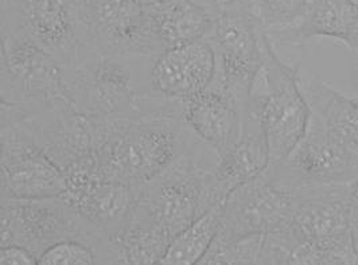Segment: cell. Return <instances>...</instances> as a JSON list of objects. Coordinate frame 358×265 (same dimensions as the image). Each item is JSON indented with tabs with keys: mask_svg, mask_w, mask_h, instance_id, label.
<instances>
[{
	"mask_svg": "<svg viewBox=\"0 0 358 265\" xmlns=\"http://www.w3.org/2000/svg\"><path fill=\"white\" fill-rule=\"evenodd\" d=\"M212 4L199 0H164L148 13L163 50L205 38L212 26Z\"/></svg>",
	"mask_w": 358,
	"mask_h": 265,
	"instance_id": "cell-19",
	"label": "cell"
},
{
	"mask_svg": "<svg viewBox=\"0 0 358 265\" xmlns=\"http://www.w3.org/2000/svg\"><path fill=\"white\" fill-rule=\"evenodd\" d=\"M90 46L126 57H157L164 52L148 8L136 0H97Z\"/></svg>",
	"mask_w": 358,
	"mask_h": 265,
	"instance_id": "cell-13",
	"label": "cell"
},
{
	"mask_svg": "<svg viewBox=\"0 0 358 265\" xmlns=\"http://www.w3.org/2000/svg\"><path fill=\"white\" fill-rule=\"evenodd\" d=\"M217 73V57L206 38L164 50L151 69L152 89L167 100L183 103L208 88Z\"/></svg>",
	"mask_w": 358,
	"mask_h": 265,
	"instance_id": "cell-14",
	"label": "cell"
},
{
	"mask_svg": "<svg viewBox=\"0 0 358 265\" xmlns=\"http://www.w3.org/2000/svg\"><path fill=\"white\" fill-rule=\"evenodd\" d=\"M346 212L353 236H358V176L346 186Z\"/></svg>",
	"mask_w": 358,
	"mask_h": 265,
	"instance_id": "cell-27",
	"label": "cell"
},
{
	"mask_svg": "<svg viewBox=\"0 0 358 265\" xmlns=\"http://www.w3.org/2000/svg\"><path fill=\"white\" fill-rule=\"evenodd\" d=\"M143 185L93 182L62 195L81 217L109 237L127 224L142 194Z\"/></svg>",
	"mask_w": 358,
	"mask_h": 265,
	"instance_id": "cell-17",
	"label": "cell"
},
{
	"mask_svg": "<svg viewBox=\"0 0 358 265\" xmlns=\"http://www.w3.org/2000/svg\"><path fill=\"white\" fill-rule=\"evenodd\" d=\"M41 265H97L93 249L78 240H64L48 248L39 257Z\"/></svg>",
	"mask_w": 358,
	"mask_h": 265,
	"instance_id": "cell-25",
	"label": "cell"
},
{
	"mask_svg": "<svg viewBox=\"0 0 358 265\" xmlns=\"http://www.w3.org/2000/svg\"><path fill=\"white\" fill-rule=\"evenodd\" d=\"M346 186L307 189L294 218L279 229L288 265H358Z\"/></svg>",
	"mask_w": 358,
	"mask_h": 265,
	"instance_id": "cell-4",
	"label": "cell"
},
{
	"mask_svg": "<svg viewBox=\"0 0 358 265\" xmlns=\"http://www.w3.org/2000/svg\"><path fill=\"white\" fill-rule=\"evenodd\" d=\"M263 234L250 236L229 245L209 248L199 265H257Z\"/></svg>",
	"mask_w": 358,
	"mask_h": 265,
	"instance_id": "cell-24",
	"label": "cell"
},
{
	"mask_svg": "<svg viewBox=\"0 0 358 265\" xmlns=\"http://www.w3.org/2000/svg\"><path fill=\"white\" fill-rule=\"evenodd\" d=\"M136 1L148 8V7H152V6H155V4L161 3V1H164V0H136ZM199 1H202V3H205V4H210V3L215 1V0H199Z\"/></svg>",
	"mask_w": 358,
	"mask_h": 265,
	"instance_id": "cell-28",
	"label": "cell"
},
{
	"mask_svg": "<svg viewBox=\"0 0 358 265\" xmlns=\"http://www.w3.org/2000/svg\"><path fill=\"white\" fill-rule=\"evenodd\" d=\"M224 201L202 214L170 243L159 265H194L205 257L221 227Z\"/></svg>",
	"mask_w": 358,
	"mask_h": 265,
	"instance_id": "cell-22",
	"label": "cell"
},
{
	"mask_svg": "<svg viewBox=\"0 0 358 265\" xmlns=\"http://www.w3.org/2000/svg\"><path fill=\"white\" fill-rule=\"evenodd\" d=\"M0 52V103L52 112L78 110L66 71L52 54L11 29H1Z\"/></svg>",
	"mask_w": 358,
	"mask_h": 265,
	"instance_id": "cell-5",
	"label": "cell"
},
{
	"mask_svg": "<svg viewBox=\"0 0 358 265\" xmlns=\"http://www.w3.org/2000/svg\"><path fill=\"white\" fill-rule=\"evenodd\" d=\"M308 187H289L266 171L237 186L224 201L221 227L210 248L229 245L241 238L267 234L289 224Z\"/></svg>",
	"mask_w": 358,
	"mask_h": 265,
	"instance_id": "cell-9",
	"label": "cell"
},
{
	"mask_svg": "<svg viewBox=\"0 0 358 265\" xmlns=\"http://www.w3.org/2000/svg\"><path fill=\"white\" fill-rule=\"evenodd\" d=\"M306 100L327 132L337 141L358 147V101L348 99L315 77L302 83Z\"/></svg>",
	"mask_w": 358,
	"mask_h": 265,
	"instance_id": "cell-21",
	"label": "cell"
},
{
	"mask_svg": "<svg viewBox=\"0 0 358 265\" xmlns=\"http://www.w3.org/2000/svg\"><path fill=\"white\" fill-rule=\"evenodd\" d=\"M356 100H357V101H358V97H357V99H356Z\"/></svg>",
	"mask_w": 358,
	"mask_h": 265,
	"instance_id": "cell-30",
	"label": "cell"
},
{
	"mask_svg": "<svg viewBox=\"0 0 358 265\" xmlns=\"http://www.w3.org/2000/svg\"><path fill=\"white\" fill-rule=\"evenodd\" d=\"M182 104L185 122L215 150L218 159L238 141L247 106L236 99L217 73L208 88Z\"/></svg>",
	"mask_w": 358,
	"mask_h": 265,
	"instance_id": "cell-15",
	"label": "cell"
},
{
	"mask_svg": "<svg viewBox=\"0 0 358 265\" xmlns=\"http://www.w3.org/2000/svg\"><path fill=\"white\" fill-rule=\"evenodd\" d=\"M308 0H248L255 18L266 31L295 24L305 14Z\"/></svg>",
	"mask_w": 358,
	"mask_h": 265,
	"instance_id": "cell-23",
	"label": "cell"
},
{
	"mask_svg": "<svg viewBox=\"0 0 358 265\" xmlns=\"http://www.w3.org/2000/svg\"><path fill=\"white\" fill-rule=\"evenodd\" d=\"M109 238L113 265L159 264L173 240L139 205L126 225Z\"/></svg>",
	"mask_w": 358,
	"mask_h": 265,
	"instance_id": "cell-20",
	"label": "cell"
},
{
	"mask_svg": "<svg viewBox=\"0 0 358 265\" xmlns=\"http://www.w3.org/2000/svg\"><path fill=\"white\" fill-rule=\"evenodd\" d=\"M0 247L17 244L41 255L64 240H78L90 245L99 259L107 247L108 234L93 228L72 205L61 196L6 198L0 201Z\"/></svg>",
	"mask_w": 358,
	"mask_h": 265,
	"instance_id": "cell-6",
	"label": "cell"
},
{
	"mask_svg": "<svg viewBox=\"0 0 358 265\" xmlns=\"http://www.w3.org/2000/svg\"><path fill=\"white\" fill-rule=\"evenodd\" d=\"M247 106L262 120L271 163L283 159L303 138L311 109L301 84L299 65H287L280 61L271 39Z\"/></svg>",
	"mask_w": 358,
	"mask_h": 265,
	"instance_id": "cell-7",
	"label": "cell"
},
{
	"mask_svg": "<svg viewBox=\"0 0 358 265\" xmlns=\"http://www.w3.org/2000/svg\"><path fill=\"white\" fill-rule=\"evenodd\" d=\"M271 163L267 136L259 115L247 106L238 141L218 159L215 177L224 192L229 195L237 186L257 177Z\"/></svg>",
	"mask_w": 358,
	"mask_h": 265,
	"instance_id": "cell-18",
	"label": "cell"
},
{
	"mask_svg": "<svg viewBox=\"0 0 358 265\" xmlns=\"http://www.w3.org/2000/svg\"><path fill=\"white\" fill-rule=\"evenodd\" d=\"M205 38L217 57V76L247 106L269 42L266 29L252 14L248 0H215L212 26Z\"/></svg>",
	"mask_w": 358,
	"mask_h": 265,
	"instance_id": "cell-8",
	"label": "cell"
},
{
	"mask_svg": "<svg viewBox=\"0 0 358 265\" xmlns=\"http://www.w3.org/2000/svg\"><path fill=\"white\" fill-rule=\"evenodd\" d=\"M1 29L23 33L65 69L76 64L92 36L66 0H1Z\"/></svg>",
	"mask_w": 358,
	"mask_h": 265,
	"instance_id": "cell-11",
	"label": "cell"
},
{
	"mask_svg": "<svg viewBox=\"0 0 358 265\" xmlns=\"http://www.w3.org/2000/svg\"><path fill=\"white\" fill-rule=\"evenodd\" d=\"M157 57H126L90 45L84 48L72 68L65 69L77 109L107 119L183 110L182 103L167 100L152 89L150 74Z\"/></svg>",
	"mask_w": 358,
	"mask_h": 265,
	"instance_id": "cell-2",
	"label": "cell"
},
{
	"mask_svg": "<svg viewBox=\"0 0 358 265\" xmlns=\"http://www.w3.org/2000/svg\"><path fill=\"white\" fill-rule=\"evenodd\" d=\"M355 243H356V249H357L358 253V236H356V237H355Z\"/></svg>",
	"mask_w": 358,
	"mask_h": 265,
	"instance_id": "cell-29",
	"label": "cell"
},
{
	"mask_svg": "<svg viewBox=\"0 0 358 265\" xmlns=\"http://www.w3.org/2000/svg\"><path fill=\"white\" fill-rule=\"evenodd\" d=\"M218 154L198 139L144 183L138 205L174 238L228 194L215 177Z\"/></svg>",
	"mask_w": 358,
	"mask_h": 265,
	"instance_id": "cell-3",
	"label": "cell"
},
{
	"mask_svg": "<svg viewBox=\"0 0 358 265\" xmlns=\"http://www.w3.org/2000/svg\"><path fill=\"white\" fill-rule=\"evenodd\" d=\"M266 173L296 189L348 185L358 176V147L333 138L311 112L303 138L283 159L271 163Z\"/></svg>",
	"mask_w": 358,
	"mask_h": 265,
	"instance_id": "cell-10",
	"label": "cell"
},
{
	"mask_svg": "<svg viewBox=\"0 0 358 265\" xmlns=\"http://www.w3.org/2000/svg\"><path fill=\"white\" fill-rule=\"evenodd\" d=\"M273 45L303 48L317 36L338 39L358 54V3L356 0H308L295 24L267 31Z\"/></svg>",
	"mask_w": 358,
	"mask_h": 265,
	"instance_id": "cell-16",
	"label": "cell"
},
{
	"mask_svg": "<svg viewBox=\"0 0 358 265\" xmlns=\"http://www.w3.org/2000/svg\"><path fill=\"white\" fill-rule=\"evenodd\" d=\"M1 196H61L68 182L61 167L34 138L15 124L1 122Z\"/></svg>",
	"mask_w": 358,
	"mask_h": 265,
	"instance_id": "cell-12",
	"label": "cell"
},
{
	"mask_svg": "<svg viewBox=\"0 0 358 265\" xmlns=\"http://www.w3.org/2000/svg\"><path fill=\"white\" fill-rule=\"evenodd\" d=\"M96 173L100 182L144 185L197 142L183 110L141 117H97Z\"/></svg>",
	"mask_w": 358,
	"mask_h": 265,
	"instance_id": "cell-1",
	"label": "cell"
},
{
	"mask_svg": "<svg viewBox=\"0 0 358 265\" xmlns=\"http://www.w3.org/2000/svg\"><path fill=\"white\" fill-rule=\"evenodd\" d=\"M38 257L36 255L22 245L11 244L4 245L0 250V265H36Z\"/></svg>",
	"mask_w": 358,
	"mask_h": 265,
	"instance_id": "cell-26",
	"label": "cell"
}]
</instances>
